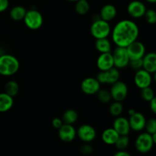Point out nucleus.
I'll return each mask as SVG.
<instances>
[{"instance_id": "4468645a", "label": "nucleus", "mask_w": 156, "mask_h": 156, "mask_svg": "<svg viewBox=\"0 0 156 156\" xmlns=\"http://www.w3.org/2000/svg\"><path fill=\"white\" fill-rule=\"evenodd\" d=\"M59 138L64 143H71L76 137V129L72 124L63 123L59 129H58Z\"/></svg>"}, {"instance_id": "bb28decb", "label": "nucleus", "mask_w": 156, "mask_h": 156, "mask_svg": "<svg viewBox=\"0 0 156 156\" xmlns=\"http://www.w3.org/2000/svg\"><path fill=\"white\" fill-rule=\"evenodd\" d=\"M123 111V105L120 101H114L111 104L109 107V112L113 117H119L121 116Z\"/></svg>"}, {"instance_id": "20e7f679", "label": "nucleus", "mask_w": 156, "mask_h": 156, "mask_svg": "<svg viewBox=\"0 0 156 156\" xmlns=\"http://www.w3.org/2000/svg\"><path fill=\"white\" fill-rule=\"evenodd\" d=\"M90 33L95 39L107 38L111 33V25L109 22L102 19L94 21L90 27Z\"/></svg>"}, {"instance_id": "72a5a7b5", "label": "nucleus", "mask_w": 156, "mask_h": 156, "mask_svg": "<svg viewBox=\"0 0 156 156\" xmlns=\"http://www.w3.org/2000/svg\"><path fill=\"white\" fill-rule=\"evenodd\" d=\"M80 152L85 155H91L93 152V147L91 145L88 144V143H85L83 146H81Z\"/></svg>"}, {"instance_id": "b1692460", "label": "nucleus", "mask_w": 156, "mask_h": 156, "mask_svg": "<svg viewBox=\"0 0 156 156\" xmlns=\"http://www.w3.org/2000/svg\"><path fill=\"white\" fill-rule=\"evenodd\" d=\"M79 118L78 112L74 109H68L63 113L62 117V120L64 123L66 124H72L76 123Z\"/></svg>"}, {"instance_id": "393cba45", "label": "nucleus", "mask_w": 156, "mask_h": 156, "mask_svg": "<svg viewBox=\"0 0 156 156\" xmlns=\"http://www.w3.org/2000/svg\"><path fill=\"white\" fill-rule=\"evenodd\" d=\"M90 5L88 0H78L75 4V11L80 15H85L89 12Z\"/></svg>"}, {"instance_id": "2f4dec72", "label": "nucleus", "mask_w": 156, "mask_h": 156, "mask_svg": "<svg viewBox=\"0 0 156 156\" xmlns=\"http://www.w3.org/2000/svg\"><path fill=\"white\" fill-rule=\"evenodd\" d=\"M146 22L149 24H155L156 23V12L154 9H146L145 15L143 16Z\"/></svg>"}, {"instance_id": "2eb2a0df", "label": "nucleus", "mask_w": 156, "mask_h": 156, "mask_svg": "<svg viewBox=\"0 0 156 156\" xmlns=\"http://www.w3.org/2000/svg\"><path fill=\"white\" fill-rule=\"evenodd\" d=\"M128 120H129L130 129L132 130L135 131V132H140L144 129L146 119L142 113L136 111L133 115L129 116Z\"/></svg>"}, {"instance_id": "4c0bfd02", "label": "nucleus", "mask_w": 156, "mask_h": 156, "mask_svg": "<svg viewBox=\"0 0 156 156\" xmlns=\"http://www.w3.org/2000/svg\"><path fill=\"white\" fill-rule=\"evenodd\" d=\"M113 156H132L128 152L125 150H119Z\"/></svg>"}, {"instance_id": "0eeeda50", "label": "nucleus", "mask_w": 156, "mask_h": 156, "mask_svg": "<svg viewBox=\"0 0 156 156\" xmlns=\"http://www.w3.org/2000/svg\"><path fill=\"white\" fill-rule=\"evenodd\" d=\"M111 98L114 101L122 102L126 98L128 95V86L124 82L118 80L111 85L110 89Z\"/></svg>"}, {"instance_id": "473e14b6", "label": "nucleus", "mask_w": 156, "mask_h": 156, "mask_svg": "<svg viewBox=\"0 0 156 156\" xmlns=\"http://www.w3.org/2000/svg\"><path fill=\"white\" fill-rule=\"evenodd\" d=\"M129 66L133 70L138 71V70L143 69V60H142V59L130 60L129 62Z\"/></svg>"}, {"instance_id": "39448f33", "label": "nucleus", "mask_w": 156, "mask_h": 156, "mask_svg": "<svg viewBox=\"0 0 156 156\" xmlns=\"http://www.w3.org/2000/svg\"><path fill=\"white\" fill-rule=\"evenodd\" d=\"M23 21L27 28L35 30L42 27L44 18L42 14L37 9H29L26 12Z\"/></svg>"}, {"instance_id": "7ed1b4c3", "label": "nucleus", "mask_w": 156, "mask_h": 156, "mask_svg": "<svg viewBox=\"0 0 156 156\" xmlns=\"http://www.w3.org/2000/svg\"><path fill=\"white\" fill-rule=\"evenodd\" d=\"M156 143V133L151 134L148 133H142L135 140V148L140 153H148L153 148Z\"/></svg>"}, {"instance_id": "c756f323", "label": "nucleus", "mask_w": 156, "mask_h": 156, "mask_svg": "<svg viewBox=\"0 0 156 156\" xmlns=\"http://www.w3.org/2000/svg\"><path fill=\"white\" fill-rule=\"evenodd\" d=\"M140 96L143 100L149 102L152 98H155V92H154V90L149 86L140 89Z\"/></svg>"}, {"instance_id": "6e6552de", "label": "nucleus", "mask_w": 156, "mask_h": 156, "mask_svg": "<svg viewBox=\"0 0 156 156\" xmlns=\"http://www.w3.org/2000/svg\"><path fill=\"white\" fill-rule=\"evenodd\" d=\"M120 74L119 69L114 66L106 71H101L100 73H98L96 79L101 85L108 84L111 85L120 79Z\"/></svg>"}, {"instance_id": "412c9836", "label": "nucleus", "mask_w": 156, "mask_h": 156, "mask_svg": "<svg viewBox=\"0 0 156 156\" xmlns=\"http://www.w3.org/2000/svg\"><path fill=\"white\" fill-rule=\"evenodd\" d=\"M14 105V98L5 92L0 93V113H5L12 109Z\"/></svg>"}, {"instance_id": "ddd939ff", "label": "nucleus", "mask_w": 156, "mask_h": 156, "mask_svg": "<svg viewBox=\"0 0 156 156\" xmlns=\"http://www.w3.org/2000/svg\"><path fill=\"white\" fill-rule=\"evenodd\" d=\"M144 3L139 0H133L127 5V12L133 18H141L144 16L146 11Z\"/></svg>"}, {"instance_id": "7c9ffc66", "label": "nucleus", "mask_w": 156, "mask_h": 156, "mask_svg": "<svg viewBox=\"0 0 156 156\" xmlns=\"http://www.w3.org/2000/svg\"><path fill=\"white\" fill-rule=\"evenodd\" d=\"M144 129H146V133L151 135L156 133V119L150 118L149 120H146Z\"/></svg>"}, {"instance_id": "f03ea898", "label": "nucleus", "mask_w": 156, "mask_h": 156, "mask_svg": "<svg viewBox=\"0 0 156 156\" xmlns=\"http://www.w3.org/2000/svg\"><path fill=\"white\" fill-rule=\"evenodd\" d=\"M20 62L15 56L11 54H2L0 56V75L12 76L18 73Z\"/></svg>"}, {"instance_id": "9d476101", "label": "nucleus", "mask_w": 156, "mask_h": 156, "mask_svg": "<svg viewBox=\"0 0 156 156\" xmlns=\"http://www.w3.org/2000/svg\"><path fill=\"white\" fill-rule=\"evenodd\" d=\"M126 49L129 56V61L143 59L144 55L146 54V47L143 43L137 40L127 46Z\"/></svg>"}, {"instance_id": "a878e982", "label": "nucleus", "mask_w": 156, "mask_h": 156, "mask_svg": "<svg viewBox=\"0 0 156 156\" xmlns=\"http://www.w3.org/2000/svg\"><path fill=\"white\" fill-rule=\"evenodd\" d=\"M5 92L14 98L19 92V85L16 81L10 80L6 82L5 85Z\"/></svg>"}, {"instance_id": "ea45409f", "label": "nucleus", "mask_w": 156, "mask_h": 156, "mask_svg": "<svg viewBox=\"0 0 156 156\" xmlns=\"http://www.w3.org/2000/svg\"><path fill=\"white\" fill-rule=\"evenodd\" d=\"M146 2H147L148 3H151V4H155L156 2V0H145Z\"/></svg>"}, {"instance_id": "6ab92c4d", "label": "nucleus", "mask_w": 156, "mask_h": 156, "mask_svg": "<svg viewBox=\"0 0 156 156\" xmlns=\"http://www.w3.org/2000/svg\"><path fill=\"white\" fill-rule=\"evenodd\" d=\"M117 14V8L112 4H106L101 9L99 15L101 19L106 21L108 22L112 21L116 18Z\"/></svg>"}, {"instance_id": "f704fd0d", "label": "nucleus", "mask_w": 156, "mask_h": 156, "mask_svg": "<svg viewBox=\"0 0 156 156\" xmlns=\"http://www.w3.org/2000/svg\"><path fill=\"white\" fill-rule=\"evenodd\" d=\"M63 121H62V118H59V117H55V118H53V120H52V125H53V126L54 128H56V129H59V128L61 127V126H62V124H63Z\"/></svg>"}, {"instance_id": "cd10ccee", "label": "nucleus", "mask_w": 156, "mask_h": 156, "mask_svg": "<svg viewBox=\"0 0 156 156\" xmlns=\"http://www.w3.org/2000/svg\"><path fill=\"white\" fill-rule=\"evenodd\" d=\"M129 144V138L128 135L119 136L115 143V146L118 150H125Z\"/></svg>"}, {"instance_id": "a211bd4d", "label": "nucleus", "mask_w": 156, "mask_h": 156, "mask_svg": "<svg viewBox=\"0 0 156 156\" xmlns=\"http://www.w3.org/2000/svg\"><path fill=\"white\" fill-rule=\"evenodd\" d=\"M142 60L143 69L152 75H155L156 73V53L155 52L146 53Z\"/></svg>"}, {"instance_id": "e433bc0d", "label": "nucleus", "mask_w": 156, "mask_h": 156, "mask_svg": "<svg viewBox=\"0 0 156 156\" xmlns=\"http://www.w3.org/2000/svg\"><path fill=\"white\" fill-rule=\"evenodd\" d=\"M149 108L153 114H156V98L155 97L149 101Z\"/></svg>"}, {"instance_id": "dca6fc26", "label": "nucleus", "mask_w": 156, "mask_h": 156, "mask_svg": "<svg viewBox=\"0 0 156 156\" xmlns=\"http://www.w3.org/2000/svg\"><path fill=\"white\" fill-rule=\"evenodd\" d=\"M112 127L120 136L128 135L131 130L128 119L122 116L116 117L113 123Z\"/></svg>"}, {"instance_id": "1a4fd4ad", "label": "nucleus", "mask_w": 156, "mask_h": 156, "mask_svg": "<svg viewBox=\"0 0 156 156\" xmlns=\"http://www.w3.org/2000/svg\"><path fill=\"white\" fill-rule=\"evenodd\" d=\"M76 136L81 141L85 143H89L94 141L97 136V132L94 126L89 124H82L78 128Z\"/></svg>"}, {"instance_id": "f8f14e48", "label": "nucleus", "mask_w": 156, "mask_h": 156, "mask_svg": "<svg viewBox=\"0 0 156 156\" xmlns=\"http://www.w3.org/2000/svg\"><path fill=\"white\" fill-rule=\"evenodd\" d=\"M101 89V84L96 78L87 77L81 82V90L82 92L88 95H93L97 94Z\"/></svg>"}, {"instance_id": "5701e85b", "label": "nucleus", "mask_w": 156, "mask_h": 156, "mask_svg": "<svg viewBox=\"0 0 156 156\" xmlns=\"http://www.w3.org/2000/svg\"><path fill=\"white\" fill-rule=\"evenodd\" d=\"M26 12H27V10L24 6L15 5L11 9L9 15L13 21H20L24 19Z\"/></svg>"}, {"instance_id": "9b49d317", "label": "nucleus", "mask_w": 156, "mask_h": 156, "mask_svg": "<svg viewBox=\"0 0 156 156\" xmlns=\"http://www.w3.org/2000/svg\"><path fill=\"white\" fill-rule=\"evenodd\" d=\"M152 79L153 77L151 73H148L143 69H141L138 71H136L135 76H134V83L137 88L142 89V88L151 86Z\"/></svg>"}, {"instance_id": "aec40b11", "label": "nucleus", "mask_w": 156, "mask_h": 156, "mask_svg": "<svg viewBox=\"0 0 156 156\" xmlns=\"http://www.w3.org/2000/svg\"><path fill=\"white\" fill-rule=\"evenodd\" d=\"M119 134L116 132L115 129L113 127L111 128H107L105 130L103 131L101 135V139L102 141L107 145H109V146H111V145L115 144L116 141L118 139Z\"/></svg>"}, {"instance_id": "423d86ee", "label": "nucleus", "mask_w": 156, "mask_h": 156, "mask_svg": "<svg viewBox=\"0 0 156 156\" xmlns=\"http://www.w3.org/2000/svg\"><path fill=\"white\" fill-rule=\"evenodd\" d=\"M111 53L114 59V66L115 68L121 69L129 66V58L126 47H117Z\"/></svg>"}, {"instance_id": "a19ab883", "label": "nucleus", "mask_w": 156, "mask_h": 156, "mask_svg": "<svg viewBox=\"0 0 156 156\" xmlns=\"http://www.w3.org/2000/svg\"><path fill=\"white\" fill-rule=\"evenodd\" d=\"M66 1H69V2H77L78 0H66Z\"/></svg>"}, {"instance_id": "c9c22d12", "label": "nucleus", "mask_w": 156, "mask_h": 156, "mask_svg": "<svg viewBox=\"0 0 156 156\" xmlns=\"http://www.w3.org/2000/svg\"><path fill=\"white\" fill-rule=\"evenodd\" d=\"M9 0H0V13L7 10L8 8H9Z\"/></svg>"}, {"instance_id": "f257e3e1", "label": "nucleus", "mask_w": 156, "mask_h": 156, "mask_svg": "<svg viewBox=\"0 0 156 156\" xmlns=\"http://www.w3.org/2000/svg\"><path fill=\"white\" fill-rule=\"evenodd\" d=\"M111 34L117 47H126L138 39L140 28L132 20L123 19L115 24Z\"/></svg>"}, {"instance_id": "c85d7f7f", "label": "nucleus", "mask_w": 156, "mask_h": 156, "mask_svg": "<svg viewBox=\"0 0 156 156\" xmlns=\"http://www.w3.org/2000/svg\"><path fill=\"white\" fill-rule=\"evenodd\" d=\"M97 95L99 101L103 104H108L112 100L110 91H108L107 89H100L97 92Z\"/></svg>"}, {"instance_id": "58836bf2", "label": "nucleus", "mask_w": 156, "mask_h": 156, "mask_svg": "<svg viewBox=\"0 0 156 156\" xmlns=\"http://www.w3.org/2000/svg\"><path fill=\"white\" fill-rule=\"evenodd\" d=\"M135 112H136V111L134 109H129V111H128V114H129V116H131V115H133V114Z\"/></svg>"}, {"instance_id": "f3484780", "label": "nucleus", "mask_w": 156, "mask_h": 156, "mask_svg": "<svg viewBox=\"0 0 156 156\" xmlns=\"http://www.w3.org/2000/svg\"><path fill=\"white\" fill-rule=\"evenodd\" d=\"M97 66L100 71H106L114 67V59L111 52L101 53L97 59Z\"/></svg>"}, {"instance_id": "4be33fe9", "label": "nucleus", "mask_w": 156, "mask_h": 156, "mask_svg": "<svg viewBox=\"0 0 156 156\" xmlns=\"http://www.w3.org/2000/svg\"><path fill=\"white\" fill-rule=\"evenodd\" d=\"M94 47L100 53L111 52V43L108 39V37L96 39L95 43H94Z\"/></svg>"}]
</instances>
